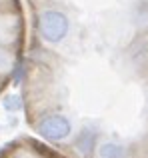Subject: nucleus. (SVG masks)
<instances>
[{
    "label": "nucleus",
    "mask_w": 148,
    "mask_h": 158,
    "mask_svg": "<svg viewBox=\"0 0 148 158\" xmlns=\"http://www.w3.org/2000/svg\"><path fill=\"white\" fill-rule=\"evenodd\" d=\"M68 30H70V22L68 16L60 10H42L38 14V34L44 42L48 44H58L66 38Z\"/></svg>",
    "instance_id": "f257e3e1"
},
{
    "label": "nucleus",
    "mask_w": 148,
    "mask_h": 158,
    "mask_svg": "<svg viewBox=\"0 0 148 158\" xmlns=\"http://www.w3.org/2000/svg\"><path fill=\"white\" fill-rule=\"evenodd\" d=\"M38 134L50 142H62L72 134V122L64 114H48L36 126Z\"/></svg>",
    "instance_id": "f03ea898"
}]
</instances>
